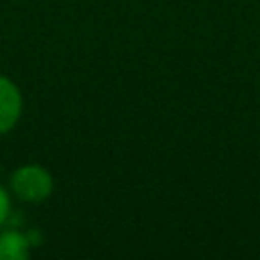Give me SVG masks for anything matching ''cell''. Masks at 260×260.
I'll return each mask as SVG.
<instances>
[{
    "mask_svg": "<svg viewBox=\"0 0 260 260\" xmlns=\"http://www.w3.org/2000/svg\"><path fill=\"white\" fill-rule=\"evenodd\" d=\"M10 185H12V191L20 199L37 203V201H43L49 197V193L53 189V179L43 167L24 165L12 175Z\"/></svg>",
    "mask_w": 260,
    "mask_h": 260,
    "instance_id": "6da1fadb",
    "label": "cell"
},
{
    "mask_svg": "<svg viewBox=\"0 0 260 260\" xmlns=\"http://www.w3.org/2000/svg\"><path fill=\"white\" fill-rule=\"evenodd\" d=\"M28 238L16 230L0 234V260H20L28 254Z\"/></svg>",
    "mask_w": 260,
    "mask_h": 260,
    "instance_id": "3957f363",
    "label": "cell"
},
{
    "mask_svg": "<svg viewBox=\"0 0 260 260\" xmlns=\"http://www.w3.org/2000/svg\"><path fill=\"white\" fill-rule=\"evenodd\" d=\"M20 116V93L16 85L0 75V134L8 132Z\"/></svg>",
    "mask_w": 260,
    "mask_h": 260,
    "instance_id": "7a4b0ae2",
    "label": "cell"
},
{
    "mask_svg": "<svg viewBox=\"0 0 260 260\" xmlns=\"http://www.w3.org/2000/svg\"><path fill=\"white\" fill-rule=\"evenodd\" d=\"M8 213H10V199H8L6 191L0 187V223H4V221H6Z\"/></svg>",
    "mask_w": 260,
    "mask_h": 260,
    "instance_id": "277c9868",
    "label": "cell"
}]
</instances>
